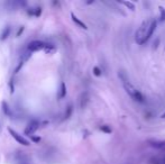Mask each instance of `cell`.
<instances>
[{"label": "cell", "instance_id": "obj_1", "mask_svg": "<svg viewBox=\"0 0 165 164\" xmlns=\"http://www.w3.org/2000/svg\"><path fill=\"white\" fill-rule=\"evenodd\" d=\"M157 26V21L154 18L149 17V18L143 20V23L140 24L138 29L135 33V41L138 45L145 44L147 41L151 38L155 29Z\"/></svg>", "mask_w": 165, "mask_h": 164}, {"label": "cell", "instance_id": "obj_2", "mask_svg": "<svg viewBox=\"0 0 165 164\" xmlns=\"http://www.w3.org/2000/svg\"><path fill=\"white\" fill-rule=\"evenodd\" d=\"M119 78H120L121 83H122V87L125 89V91L128 93V96H130L134 100L138 101V102H143V101H144V97L142 95V92H140L139 90H137V89L135 88L133 84L130 83V81L128 80V78L125 76L124 72H120V73H119Z\"/></svg>", "mask_w": 165, "mask_h": 164}, {"label": "cell", "instance_id": "obj_3", "mask_svg": "<svg viewBox=\"0 0 165 164\" xmlns=\"http://www.w3.org/2000/svg\"><path fill=\"white\" fill-rule=\"evenodd\" d=\"M45 46H46V43L42 41H33L27 45V50L29 52H37L41 50H45Z\"/></svg>", "mask_w": 165, "mask_h": 164}, {"label": "cell", "instance_id": "obj_4", "mask_svg": "<svg viewBox=\"0 0 165 164\" xmlns=\"http://www.w3.org/2000/svg\"><path fill=\"white\" fill-rule=\"evenodd\" d=\"M147 144L153 147L156 148L161 152H165V140H161V139H148Z\"/></svg>", "mask_w": 165, "mask_h": 164}, {"label": "cell", "instance_id": "obj_5", "mask_svg": "<svg viewBox=\"0 0 165 164\" xmlns=\"http://www.w3.org/2000/svg\"><path fill=\"white\" fill-rule=\"evenodd\" d=\"M9 130V134L13 136L14 139H16L17 142H18L19 144H21V145H25V146H29L31 144H29V140L28 139H26L24 136H21V135H19L17 132H15L14 129H11V128H9L8 129Z\"/></svg>", "mask_w": 165, "mask_h": 164}, {"label": "cell", "instance_id": "obj_6", "mask_svg": "<svg viewBox=\"0 0 165 164\" xmlns=\"http://www.w3.org/2000/svg\"><path fill=\"white\" fill-rule=\"evenodd\" d=\"M38 126H39V123L37 120H32L31 123H28V125L26 126L25 130H24V134L27 135V136H32L34 133L38 129Z\"/></svg>", "mask_w": 165, "mask_h": 164}, {"label": "cell", "instance_id": "obj_7", "mask_svg": "<svg viewBox=\"0 0 165 164\" xmlns=\"http://www.w3.org/2000/svg\"><path fill=\"white\" fill-rule=\"evenodd\" d=\"M149 164H165V154L154 155L148 160Z\"/></svg>", "mask_w": 165, "mask_h": 164}, {"label": "cell", "instance_id": "obj_8", "mask_svg": "<svg viewBox=\"0 0 165 164\" xmlns=\"http://www.w3.org/2000/svg\"><path fill=\"white\" fill-rule=\"evenodd\" d=\"M66 96V86L64 82H61L60 84V89H58V93H57V98L58 99H63Z\"/></svg>", "mask_w": 165, "mask_h": 164}, {"label": "cell", "instance_id": "obj_9", "mask_svg": "<svg viewBox=\"0 0 165 164\" xmlns=\"http://www.w3.org/2000/svg\"><path fill=\"white\" fill-rule=\"evenodd\" d=\"M71 18H72V20H73V21L75 23L76 25L80 26L81 28H83V29H88V27H87V25H85V24L83 23L82 20H80V19L78 18V17H76V16H75V15H74L73 13H71Z\"/></svg>", "mask_w": 165, "mask_h": 164}, {"label": "cell", "instance_id": "obj_10", "mask_svg": "<svg viewBox=\"0 0 165 164\" xmlns=\"http://www.w3.org/2000/svg\"><path fill=\"white\" fill-rule=\"evenodd\" d=\"M88 101H89V95L87 92H83L82 95H81V97H80V107L84 108L87 106Z\"/></svg>", "mask_w": 165, "mask_h": 164}, {"label": "cell", "instance_id": "obj_11", "mask_svg": "<svg viewBox=\"0 0 165 164\" xmlns=\"http://www.w3.org/2000/svg\"><path fill=\"white\" fill-rule=\"evenodd\" d=\"M10 31H11V28H10V26H7L4 28V31L1 33V35H0V41H5L8 38L9 36V34H10Z\"/></svg>", "mask_w": 165, "mask_h": 164}, {"label": "cell", "instance_id": "obj_12", "mask_svg": "<svg viewBox=\"0 0 165 164\" xmlns=\"http://www.w3.org/2000/svg\"><path fill=\"white\" fill-rule=\"evenodd\" d=\"M2 109H4V113L7 115V116H9V117H11V111H10V108H9V106H8V103L7 102H2Z\"/></svg>", "mask_w": 165, "mask_h": 164}, {"label": "cell", "instance_id": "obj_13", "mask_svg": "<svg viewBox=\"0 0 165 164\" xmlns=\"http://www.w3.org/2000/svg\"><path fill=\"white\" fill-rule=\"evenodd\" d=\"M55 46L53 44H48V43H46V46H45V52L46 53H48V54H51V53H54L55 52Z\"/></svg>", "mask_w": 165, "mask_h": 164}, {"label": "cell", "instance_id": "obj_14", "mask_svg": "<svg viewBox=\"0 0 165 164\" xmlns=\"http://www.w3.org/2000/svg\"><path fill=\"white\" fill-rule=\"evenodd\" d=\"M72 111H73V107H72V105H69L68 108H66L65 114H64V119H69L71 117V115H72Z\"/></svg>", "mask_w": 165, "mask_h": 164}, {"label": "cell", "instance_id": "obj_15", "mask_svg": "<svg viewBox=\"0 0 165 164\" xmlns=\"http://www.w3.org/2000/svg\"><path fill=\"white\" fill-rule=\"evenodd\" d=\"M121 4H122V5H124L125 7H127L128 9L133 10V11L135 10V8H136V7H135V5H134L132 1H121Z\"/></svg>", "mask_w": 165, "mask_h": 164}, {"label": "cell", "instance_id": "obj_16", "mask_svg": "<svg viewBox=\"0 0 165 164\" xmlns=\"http://www.w3.org/2000/svg\"><path fill=\"white\" fill-rule=\"evenodd\" d=\"M159 21L163 23V21H165V8L159 7Z\"/></svg>", "mask_w": 165, "mask_h": 164}, {"label": "cell", "instance_id": "obj_17", "mask_svg": "<svg viewBox=\"0 0 165 164\" xmlns=\"http://www.w3.org/2000/svg\"><path fill=\"white\" fill-rule=\"evenodd\" d=\"M100 130L103 133H106V134H110V133L112 132L111 127L108 126V125H102V126H100Z\"/></svg>", "mask_w": 165, "mask_h": 164}, {"label": "cell", "instance_id": "obj_18", "mask_svg": "<svg viewBox=\"0 0 165 164\" xmlns=\"http://www.w3.org/2000/svg\"><path fill=\"white\" fill-rule=\"evenodd\" d=\"M93 74H95V76H101L102 72H101V70H100V68L95 66V68H93Z\"/></svg>", "mask_w": 165, "mask_h": 164}, {"label": "cell", "instance_id": "obj_19", "mask_svg": "<svg viewBox=\"0 0 165 164\" xmlns=\"http://www.w3.org/2000/svg\"><path fill=\"white\" fill-rule=\"evenodd\" d=\"M32 139L34 142H39V137H35V136H32Z\"/></svg>", "mask_w": 165, "mask_h": 164}, {"label": "cell", "instance_id": "obj_20", "mask_svg": "<svg viewBox=\"0 0 165 164\" xmlns=\"http://www.w3.org/2000/svg\"><path fill=\"white\" fill-rule=\"evenodd\" d=\"M23 31H24V27H21V28L19 29V32H18V34H17V36H19V35L21 34V32H23Z\"/></svg>", "mask_w": 165, "mask_h": 164}, {"label": "cell", "instance_id": "obj_21", "mask_svg": "<svg viewBox=\"0 0 165 164\" xmlns=\"http://www.w3.org/2000/svg\"><path fill=\"white\" fill-rule=\"evenodd\" d=\"M18 164H28V163H26V162H25V163H24V162H19Z\"/></svg>", "mask_w": 165, "mask_h": 164}, {"label": "cell", "instance_id": "obj_22", "mask_svg": "<svg viewBox=\"0 0 165 164\" xmlns=\"http://www.w3.org/2000/svg\"><path fill=\"white\" fill-rule=\"evenodd\" d=\"M162 118H164V119H165V113H164L163 115H162Z\"/></svg>", "mask_w": 165, "mask_h": 164}]
</instances>
